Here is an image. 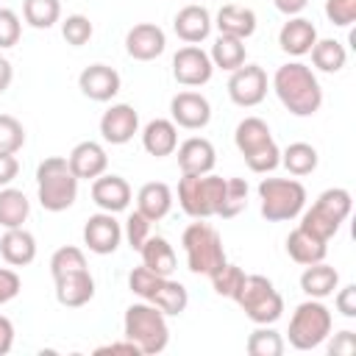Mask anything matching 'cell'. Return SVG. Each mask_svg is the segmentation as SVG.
Instances as JSON below:
<instances>
[{
	"instance_id": "cell-1",
	"label": "cell",
	"mask_w": 356,
	"mask_h": 356,
	"mask_svg": "<svg viewBox=\"0 0 356 356\" xmlns=\"http://www.w3.org/2000/svg\"><path fill=\"white\" fill-rule=\"evenodd\" d=\"M273 89L278 95V100L284 103V108L295 117H312L320 111L323 106V89L317 75L300 64V61H289L281 64L273 75Z\"/></svg>"
},
{
	"instance_id": "cell-2",
	"label": "cell",
	"mask_w": 356,
	"mask_h": 356,
	"mask_svg": "<svg viewBox=\"0 0 356 356\" xmlns=\"http://www.w3.org/2000/svg\"><path fill=\"white\" fill-rule=\"evenodd\" d=\"M122 337L131 339L142 356H156L167 348L170 342V328H167V314L156 309L153 303H131L125 309L122 320Z\"/></svg>"
},
{
	"instance_id": "cell-3",
	"label": "cell",
	"mask_w": 356,
	"mask_h": 356,
	"mask_svg": "<svg viewBox=\"0 0 356 356\" xmlns=\"http://www.w3.org/2000/svg\"><path fill=\"white\" fill-rule=\"evenodd\" d=\"M36 195L44 211H67L78 197V178L67 159L50 156L36 167Z\"/></svg>"
},
{
	"instance_id": "cell-4",
	"label": "cell",
	"mask_w": 356,
	"mask_h": 356,
	"mask_svg": "<svg viewBox=\"0 0 356 356\" xmlns=\"http://www.w3.org/2000/svg\"><path fill=\"white\" fill-rule=\"evenodd\" d=\"M234 142L253 172H273L281 164V150L261 117H245L234 131Z\"/></svg>"
},
{
	"instance_id": "cell-5",
	"label": "cell",
	"mask_w": 356,
	"mask_h": 356,
	"mask_svg": "<svg viewBox=\"0 0 356 356\" xmlns=\"http://www.w3.org/2000/svg\"><path fill=\"white\" fill-rule=\"evenodd\" d=\"M181 245H184V253H186V267L195 275H211L220 264L228 261L225 248H222V236L217 234L214 225H209L203 220L189 222L184 228Z\"/></svg>"
},
{
	"instance_id": "cell-6",
	"label": "cell",
	"mask_w": 356,
	"mask_h": 356,
	"mask_svg": "<svg viewBox=\"0 0 356 356\" xmlns=\"http://www.w3.org/2000/svg\"><path fill=\"white\" fill-rule=\"evenodd\" d=\"M350 206H353V200H350V192H348V189H342V186L325 189V192L312 203V209L303 211L300 228L309 231L312 236L328 242L331 236H337L339 225L348 220Z\"/></svg>"
},
{
	"instance_id": "cell-7",
	"label": "cell",
	"mask_w": 356,
	"mask_h": 356,
	"mask_svg": "<svg viewBox=\"0 0 356 356\" xmlns=\"http://www.w3.org/2000/svg\"><path fill=\"white\" fill-rule=\"evenodd\" d=\"M225 192V178L220 175H181L178 181V203L192 220L217 217Z\"/></svg>"
},
{
	"instance_id": "cell-8",
	"label": "cell",
	"mask_w": 356,
	"mask_h": 356,
	"mask_svg": "<svg viewBox=\"0 0 356 356\" xmlns=\"http://www.w3.org/2000/svg\"><path fill=\"white\" fill-rule=\"evenodd\" d=\"M259 200L267 222L295 220L306 206V186L295 178H264L259 184Z\"/></svg>"
},
{
	"instance_id": "cell-9",
	"label": "cell",
	"mask_w": 356,
	"mask_h": 356,
	"mask_svg": "<svg viewBox=\"0 0 356 356\" xmlns=\"http://www.w3.org/2000/svg\"><path fill=\"white\" fill-rule=\"evenodd\" d=\"M331 325H334V317H331L328 306L317 298H309L292 312L289 331H286L289 345L295 350H314L317 345H323L328 339Z\"/></svg>"
},
{
	"instance_id": "cell-10",
	"label": "cell",
	"mask_w": 356,
	"mask_h": 356,
	"mask_svg": "<svg viewBox=\"0 0 356 356\" xmlns=\"http://www.w3.org/2000/svg\"><path fill=\"white\" fill-rule=\"evenodd\" d=\"M236 303L242 306L245 317L256 325H273L284 314V298L264 275H245V284L236 295Z\"/></svg>"
},
{
	"instance_id": "cell-11",
	"label": "cell",
	"mask_w": 356,
	"mask_h": 356,
	"mask_svg": "<svg viewBox=\"0 0 356 356\" xmlns=\"http://www.w3.org/2000/svg\"><path fill=\"white\" fill-rule=\"evenodd\" d=\"M228 97L242 108L259 106L267 97V72L259 64H242L228 78Z\"/></svg>"
},
{
	"instance_id": "cell-12",
	"label": "cell",
	"mask_w": 356,
	"mask_h": 356,
	"mask_svg": "<svg viewBox=\"0 0 356 356\" xmlns=\"http://www.w3.org/2000/svg\"><path fill=\"white\" fill-rule=\"evenodd\" d=\"M214 64L209 58L206 50H200L197 44H186L172 56V78L181 86H203L211 81Z\"/></svg>"
},
{
	"instance_id": "cell-13",
	"label": "cell",
	"mask_w": 356,
	"mask_h": 356,
	"mask_svg": "<svg viewBox=\"0 0 356 356\" xmlns=\"http://www.w3.org/2000/svg\"><path fill=\"white\" fill-rule=\"evenodd\" d=\"M122 242V225L114 220L111 211H97L86 220L83 225V245L97 253V256H108L120 248Z\"/></svg>"
},
{
	"instance_id": "cell-14",
	"label": "cell",
	"mask_w": 356,
	"mask_h": 356,
	"mask_svg": "<svg viewBox=\"0 0 356 356\" xmlns=\"http://www.w3.org/2000/svg\"><path fill=\"white\" fill-rule=\"evenodd\" d=\"M170 114H172V122L178 128L200 131L211 120V106L200 92H178L170 100Z\"/></svg>"
},
{
	"instance_id": "cell-15",
	"label": "cell",
	"mask_w": 356,
	"mask_h": 356,
	"mask_svg": "<svg viewBox=\"0 0 356 356\" xmlns=\"http://www.w3.org/2000/svg\"><path fill=\"white\" fill-rule=\"evenodd\" d=\"M53 281H56V300L67 309L86 306L95 298V278H92L89 267L53 275Z\"/></svg>"
},
{
	"instance_id": "cell-16",
	"label": "cell",
	"mask_w": 356,
	"mask_h": 356,
	"mask_svg": "<svg viewBox=\"0 0 356 356\" xmlns=\"http://www.w3.org/2000/svg\"><path fill=\"white\" fill-rule=\"evenodd\" d=\"M136 131H139V114L128 103H117L100 117V136L108 145H125L134 139Z\"/></svg>"
},
{
	"instance_id": "cell-17",
	"label": "cell",
	"mask_w": 356,
	"mask_h": 356,
	"mask_svg": "<svg viewBox=\"0 0 356 356\" xmlns=\"http://www.w3.org/2000/svg\"><path fill=\"white\" fill-rule=\"evenodd\" d=\"M164 47H167V36L153 22H139L125 33V50L136 61H153L164 53Z\"/></svg>"
},
{
	"instance_id": "cell-18",
	"label": "cell",
	"mask_w": 356,
	"mask_h": 356,
	"mask_svg": "<svg viewBox=\"0 0 356 356\" xmlns=\"http://www.w3.org/2000/svg\"><path fill=\"white\" fill-rule=\"evenodd\" d=\"M78 89L95 100V103H106L120 92V72L108 64H89L81 75H78Z\"/></svg>"
},
{
	"instance_id": "cell-19",
	"label": "cell",
	"mask_w": 356,
	"mask_h": 356,
	"mask_svg": "<svg viewBox=\"0 0 356 356\" xmlns=\"http://www.w3.org/2000/svg\"><path fill=\"white\" fill-rule=\"evenodd\" d=\"M178 167H181V175H206L214 170V161H217V153H214V145L203 136H189L186 142H181L178 147Z\"/></svg>"
},
{
	"instance_id": "cell-20",
	"label": "cell",
	"mask_w": 356,
	"mask_h": 356,
	"mask_svg": "<svg viewBox=\"0 0 356 356\" xmlns=\"http://www.w3.org/2000/svg\"><path fill=\"white\" fill-rule=\"evenodd\" d=\"M67 164H70V170H72V175H75L78 181H89V178L95 181L97 175L106 172V167H108V156H106L103 145L86 139V142H78V145L70 150Z\"/></svg>"
},
{
	"instance_id": "cell-21",
	"label": "cell",
	"mask_w": 356,
	"mask_h": 356,
	"mask_svg": "<svg viewBox=\"0 0 356 356\" xmlns=\"http://www.w3.org/2000/svg\"><path fill=\"white\" fill-rule=\"evenodd\" d=\"M92 200L100 206V211H122L131 203V186L122 175H97L92 181Z\"/></svg>"
},
{
	"instance_id": "cell-22",
	"label": "cell",
	"mask_w": 356,
	"mask_h": 356,
	"mask_svg": "<svg viewBox=\"0 0 356 356\" xmlns=\"http://www.w3.org/2000/svg\"><path fill=\"white\" fill-rule=\"evenodd\" d=\"M211 14L203 8V6H184L178 14H175V19H172V31H175V36L181 39V42H186V44H197V42H203L209 33H211Z\"/></svg>"
},
{
	"instance_id": "cell-23",
	"label": "cell",
	"mask_w": 356,
	"mask_h": 356,
	"mask_svg": "<svg viewBox=\"0 0 356 356\" xmlns=\"http://www.w3.org/2000/svg\"><path fill=\"white\" fill-rule=\"evenodd\" d=\"M317 42V28L306 17H289L278 31V44L289 56H306Z\"/></svg>"
},
{
	"instance_id": "cell-24",
	"label": "cell",
	"mask_w": 356,
	"mask_h": 356,
	"mask_svg": "<svg viewBox=\"0 0 356 356\" xmlns=\"http://www.w3.org/2000/svg\"><path fill=\"white\" fill-rule=\"evenodd\" d=\"M0 256L11 267H25L36 259V239L25 228H6L0 236Z\"/></svg>"
},
{
	"instance_id": "cell-25",
	"label": "cell",
	"mask_w": 356,
	"mask_h": 356,
	"mask_svg": "<svg viewBox=\"0 0 356 356\" xmlns=\"http://www.w3.org/2000/svg\"><path fill=\"white\" fill-rule=\"evenodd\" d=\"M142 147L156 159L175 153V147H178V125L172 120H150L145 125V131H142Z\"/></svg>"
},
{
	"instance_id": "cell-26",
	"label": "cell",
	"mask_w": 356,
	"mask_h": 356,
	"mask_svg": "<svg viewBox=\"0 0 356 356\" xmlns=\"http://www.w3.org/2000/svg\"><path fill=\"white\" fill-rule=\"evenodd\" d=\"M286 253H289V259H292L295 264H303V267H306V264H317V261L325 259L328 242L312 236L309 231H303V228L298 225V228L289 231V236H286Z\"/></svg>"
},
{
	"instance_id": "cell-27",
	"label": "cell",
	"mask_w": 356,
	"mask_h": 356,
	"mask_svg": "<svg viewBox=\"0 0 356 356\" xmlns=\"http://www.w3.org/2000/svg\"><path fill=\"white\" fill-rule=\"evenodd\" d=\"M136 209H139L150 222L167 217V211L172 209V189H170L167 184H161V181L145 184V186L139 189V195H136Z\"/></svg>"
},
{
	"instance_id": "cell-28",
	"label": "cell",
	"mask_w": 356,
	"mask_h": 356,
	"mask_svg": "<svg viewBox=\"0 0 356 356\" xmlns=\"http://www.w3.org/2000/svg\"><path fill=\"white\" fill-rule=\"evenodd\" d=\"M339 286V273L325 264V261H317V264H306L303 275H300V289L309 295V298H328L334 295V289Z\"/></svg>"
},
{
	"instance_id": "cell-29",
	"label": "cell",
	"mask_w": 356,
	"mask_h": 356,
	"mask_svg": "<svg viewBox=\"0 0 356 356\" xmlns=\"http://www.w3.org/2000/svg\"><path fill=\"white\" fill-rule=\"evenodd\" d=\"M217 31L225 36H236V39H248L256 31V11L245 8V6H222L217 11Z\"/></svg>"
},
{
	"instance_id": "cell-30",
	"label": "cell",
	"mask_w": 356,
	"mask_h": 356,
	"mask_svg": "<svg viewBox=\"0 0 356 356\" xmlns=\"http://www.w3.org/2000/svg\"><path fill=\"white\" fill-rule=\"evenodd\" d=\"M142 253V264L147 270H153L156 275H172L175 270V250L164 236H147L145 245L139 248Z\"/></svg>"
},
{
	"instance_id": "cell-31",
	"label": "cell",
	"mask_w": 356,
	"mask_h": 356,
	"mask_svg": "<svg viewBox=\"0 0 356 356\" xmlns=\"http://www.w3.org/2000/svg\"><path fill=\"white\" fill-rule=\"evenodd\" d=\"M211 64L225 70V72H234L245 64V39H236V36H225L220 33L211 44V53H209Z\"/></svg>"
},
{
	"instance_id": "cell-32",
	"label": "cell",
	"mask_w": 356,
	"mask_h": 356,
	"mask_svg": "<svg viewBox=\"0 0 356 356\" xmlns=\"http://www.w3.org/2000/svg\"><path fill=\"white\" fill-rule=\"evenodd\" d=\"M28 214H31V203H28L25 192H19L14 186H3L0 189V225L3 228H22Z\"/></svg>"
},
{
	"instance_id": "cell-33",
	"label": "cell",
	"mask_w": 356,
	"mask_h": 356,
	"mask_svg": "<svg viewBox=\"0 0 356 356\" xmlns=\"http://www.w3.org/2000/svg\"><path fill=\"white\" fill-rule=\"evenodd\" d=\"M317 161H320V156L309 142H292L281 153V164L289 170V175H298V178L312 175L317 170Z\"/></svg>"
},
{
	"instance_id": "cell-34",
	"label": "cell",
	"mask_w": 356,
	"mask_h": 356,
	"mask_svg": "<svg viewBox=\"0 0 356 356\" xmlns=\"http://www.w3.org/2000/svg\"><path fill=\"white\" fill-rule=\"evenodd\" d=\"M309 53H312V64L320 72H339L348 61V53H345L342 42H337V39H317Z\"/></svg>"
},
{
	"instance_id": "cell-35",
	"label": "cell",
	"mask_w": 356,
	"mask_h": 356,
	"mask_svg": "<svg viewBox=\"0 0 356 356\" xmlns=\"http://www.w3.org/2000/svg\"><path fill=\"white\" fill-rule=\"evenodd\" d=\"M156 309H161L164 314H172V317H178L184 309H186V303H189V292H186V286L184 284H178V281H172L170 275L161 281V286H159V292L153 295V300H150Z\"/></svg>"
},
{
	"instance_id": "cell-36",
	"label": "cell",
	"mask_w": 356,
	"mask_h": 356,
	"mask_svg": "<svg viewBox=\"0 0 356 356\" xmlns=\"http://www.w3.org/2000/svg\"><path fill=\"white\" fill-rule=\"evenodd\" d=\"M22 17L31 28L47 31L58 22L61 17V3L58 0H25L22 3Z\"/></svg>"
},
{
	"instance_id": "cell-37",
	"label": "cell",
	"mask_w": 356,
	"mask_h": 356,
	"mask_svg": "<svg viewBox=\"0 0 356 356\" xmlns=\"http://www.w3.org/2000/svg\"><path fill=\"white\" fill-rule=\"evenodd\" d=\"M209 278H211V286H214V292H217L220 298L236 300V295H239V289H242V284H245V270L225 261V264H220Z\"/></svg>"
},
{
	"instance_id": "cell-38",
	"label": "cell",
	"mask_w": 356,
	"mask_h": 356,
	"mask_svg": "<svg viewBox=\"0 0 356 356\" xmlns=\"http://www.w3.org/2000/svg\"><path fill=\"white\" fill-rule=\"evenodd\" d=\"M248 353L250 356H281L284 353V337L270 328V325H259L250 337H248Z\"/></svg>"
},
{
	"instance_id": "cell-39",
	"label": "cell",
	"mask_w": 356,
	"mask_h": 356,
	"mask_svg": "<svg viewBox=\"0 0 356 356\" xmlns=\"http://www.w3.org/2000/svg\"><path fill=\"white\" fill-rule=\"evenodd\" d=\"M245 206H248V181H245V178H228L217 217L231 220V217H236L239 211H245Z\"/></svg>"
},
{
	"instance_id": "cell-40",
	"label": "cell",
	"mask_w": 356,
	"mask_h": 356,
	"mask_svg": "<svg viewBox=\"0 0 356 356\" xmlns=\"http://www.w3.org/2000/svg\"><path fill=\"white\" fill-rule=\"evenodd\" d=\"M167 275H156L153 270H147L145 264L142 267H134L131 270V275H128V286H131V292L136 295V298H142V300H153V295L159 292V286H161V281H164Z\"/></svg>"
},
{
	"instance_id": "cell-41",
	"label": "cell",
	"mask_w": 356,
	"mask_h": 356,
	"mask_svg": "<svg viewBox=\"0 0 356 356\" xmlns=\"http://www.w3.org/2000/svg\"><path fill=\"white\" fill-rule=\"evenodd\" d=\"M25 145V128L17 117L0 114V153H17Z\"/></svg>"
},
{
	"instance_id": "cell-42",
	"label": "cell",
	"mask_w": 356,
	"mask_h": 356,
	"mask_svg": "<svg viewBox=\"0 0 356 356\" xmlns=\"http://www.w3.org/2000/svg\"><path fill=\"white\" fill-rule=\"evenodd\" d=\"M92 33H95V28H92L89 17H83V14H70V17L61 22V36H64L67 44H72V47L86 44V42L92 39Z\"/></svg>"
},
{
	"instance_id": "cell-43",
	"label": "cell",
	"mask_w": 356,
	"mask_h": 356,
	"mask_svg": "<svg viewBox=\"0 0 356 356\" xmlns=\"http://www.w3.org/2000/svg\"><path fill=\"white\" fill-rule=\"evenodd\" d=\"M83 267H86V256L75 245H64L50 256V273L53 275H61V273H70V270H83Z\"/></svg>"
},
{
	"instance_id": "cell-44",
	"label": "cell",
	"mask_w": 356,
	"mask_h": 356,
	"mask_svg": "<svg viewBox=\"0 0 356 356\" xmlns=\"http://www.w3.org/2000/svg\"><path fill=\"white\" fill-rule=\"evenodd\" d=\"M122 236L128 239V245H131L134 250H139V248L145 245V239L150 236V220H147L139 209L131 211L128 220H125V231H122Z\"/></svg>"
},
{
	"instance_id": "cell-45",
	"label": "cell",
	"mask_w": 356,
	"mask_h": 356,
	"mask_svg": "<svg viewBox=\"0 0 356 356\" xmlns=\"http://www.w3.org/2000/svg\"><path fill=\"white\" fill-rule=\"evenodd\" d=\"M325 17L337 28H348L356 19V0H325Z\"/></svg>"
},
{
	"instance_id": "cell-46",
	"label": "cell",
	"mask_w": 356,
	"mask_h": 356,
	"mask_svg": "<svg viewBox=\"0 0 356 356\" xmlns=\"http://www.w3.org/2000/svg\"><path fill=\"white\" fill-rule=\"evenodd\" d=\"M22 36V22L11 8H0V50L14 47Z\"/></svg>"
},
{
	"instance_id": "cell-47",
	"label": "cell",
	"mask_w": 356,
	"mask_h": 356,
	"mask_svg": "<svg viewBox=\"0 0 356 356\" xmlns=\"http://www.w3.org/2000/svg\"><path fill=\"white\" fill-rule=\"evenodd\" d=\"M19 286H22L19 275L14 270H8V267H0V306L14 300L19 295Z\"/></svg>"
},
{
	"instance_id": "cell-48",
	"label": "cell",
	"mask_w": 356,
	"mask_h": 356,
	"mask_svg": "<svg viewBox=\"0 0 356 356\" xmlns=\"http://www.w3.org/2000/svg\"><path fill=\"white\" fill-rule=\"evenodd\" d=\"M334 306H337V312H339L342 317L353 320V317H356V284L342 286V289L337 292V298H334Z\"/></svg>"
},
{
	"instance_id": "cell-49",
	"label": "cell",
	"mask_w": 356,
	"mask_h": 356,
	"mask_svg": "<svg viewBox=\"0 0 356 356\" xmlns=\"http://www.w3.org/2000/svg\"><path fill=\"white\" fill-rule=\"evenodd\" d=\"M328 353L331 356H350V353H356V334L348 331V328L334 334V339L328 342Z\"/></svg>"
},
{
	"instance_id": "cell-50",
	"label": "cell",
	"mask_w": 356,
	"mask_h": 356,
	"mask_svg": "<svg viewBox=\"0 0 356 356\" xmlns=\"http://www.w3.org/2000/svg\"><path fill=\"white\" fill-rule=\"evenodd\" d=\"M106 353H114V356H142V353H139V348H136L131 339H122V342H108V345L95 348V356H106Z\"/></svg>"
},
{
	"instance_id": "cell-51",
	"label": "cell",
	"mask_w": 356,
	"mask_h": 356,
	"mask_svg": "<svg viewBox=\"0 0 356 356\" xmlns=\"http://www.w3.org/2000/svg\"><path fill=\"white\" fill-rule=\"evenodd\" d=\"M19 172V161L14 153H0V186H8Z\"/></svg>"
},
{
	"instance_id": "cell-52",
	"label": "cell",
	"mask_w": 356,
	"mask_h": 356,
	"mask_svg": "<svg viewBox=\"0 0 356 356\" xmlns=\"http://www.w3.org/2000/svg\"><path fill=\"white\" fill-rule=\"evenodd\" d=\"M11 345H14V325L8 317L0 314V356H6L11 350Z\"/></svg>"
},
{
	"instance_id": "cell-53",
	"label": "cell",
	"mask_w": 356,
	"mask_h": 356,
	"mask_svg": "<svg viewBox=\"0 0 356 356\" xmlns=\"http://www.w3.org/2000/svg\"><path fill=\"white\" fill-rule=\"evenodd\" d=\"M273 3H275V8H278L281 14H286V17H298V14L306 8L309 0H273Z\"/></svg>"
},
{
	"instance_id": "cell-54",
	"label": "cell",
	"mask_w": 356,
	"mask_h": 356,
	"mask_svg": "<svg viewBox=\"0 0 356 356\" xmlns=\"http://www.w3.org/2000/svg\"><path fill=\"white\" fill-rule=\"evenodd\" d=\"M11 81H14V70H11V61L6 58V56H0V95L11 86Z\"/></svg>"
}]
</instances>
